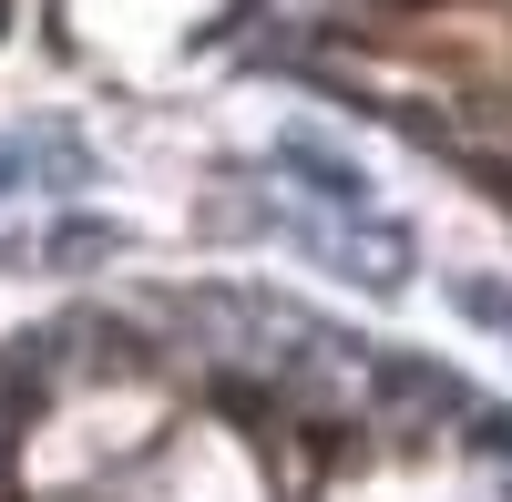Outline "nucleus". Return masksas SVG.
I'll return each mask as SVG.
<instances>
[{"mask_svg":"<svg viewBox=\"0 0 512 502\" xmlns=\"http://www.w3.org/2000/svg\"><path fill=\"white\" fill-rule=\"evenodd\" d=\"M72 257H113V226H52V267Z\"/></svg>","mask_w":512,"mask_h":502,"instance_id":"5","label":"nucleus"},{"mask_svg":"<svg viewBox=\"0 0 512 502\" xmlns=\"http://www.w3.org/2000/svg\"><path fill=\"white\" fill-rule=\"evenodd\" d=\"M11 410H21V369H0V462H11Z\"/></svg>","mask_w":512,"mask_h":502,"instance_id":"6","label":"nucleus"},{"mask_svg":"<svg viewBox=\"0 0 512 502\" xmlns=\"http://www.w3.org/2000/svg\"><path fill=\"white\" fill-rule=\"evenodd\" d=\"M369 400H379L390 431H410V421H472V390H461L451 369H431V359H379L369 369Z\"/></svg>","mask_w":512,"mask_h":502,"instance_id":"2","label":"nucleus"},{"mask_svg":"<svg viewBox=\"0 0 512 502\" xmlns=\"http://www.w3.org/2000/svg\"><path fill=\"white\" fill-rule=\"evenodd\" d=\"M451 308H461V318H482L492 339H512V287H492V277H461V287H451Z\"/></svg>","mask_w":512,"mask_h":502,"instance_id":"4","label":"nucleus"},{"mask_svg":"<svg viewBox=\"0 0 512 502\" xmlns=\"http://www.w3.org/2000/svg\"><path fill=\"white\" fill-rule=\"evenodd\" d=\"M277 164H287V175H308V195H318V205H338V216H359V205H369V175H359L349 154H328L318 134H287V144H277Z\"/></svg>","mask_w":512,"mask_h":502,"instance_id":"3","label":"nucleus"},{"mask_svg":"<svg viewBox=\"0 0 512 502\" xmlns=\"http://www.w3.org/2000/svg\"><path fill=\"white\" fill-rule=\"evenodd\" d=\"M287 236L308 246V257H328L338 277H359V287H400L410 277V236L400 226H379V216H338V205H297Z\"/></svg>","mask_w":512,"mask_h":502,"instance_id":"1","label":"nucleus"}]
</instances>
